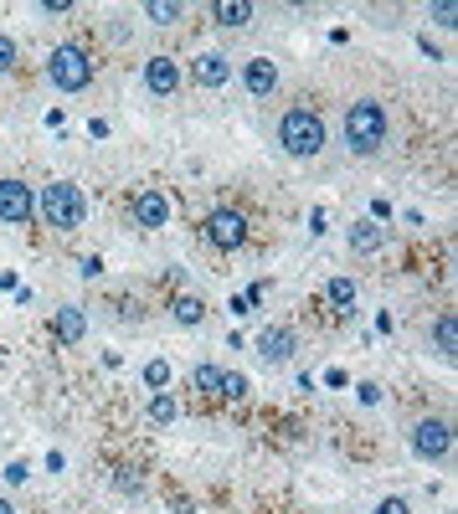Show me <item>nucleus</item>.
<instances>
[{"instance_id": "nucleus-1", "label": "nucleus", "mask_w": 458, "mask_h": 514, "mask_svg": "<svg viewBox=\"0 0 458 514\" xmlns=\"http://www.w3.org/2000/svg\"><path fill=\"white\" fill-rule=\"evenodd\" d=\"M386 134H392V119H386V108L376 98H355L345 108V144H351V155H360V160L381 155Z\"/></svg>"}, {"instance_id": "nucleus-2", "label": "nucleus", "mask_w": 458, "mask_h": 514, "mask_svg": "<svg viewBox=\"0 0 458 514\" xmlns=\"http://www.w3.org/2000/svg\"><path fill=\"white\" fill-rule=\"evenodd\" d=\"M37 216H42L47 226H57V232H78V226H83V216H88L83 185H72V181L42 185V196H37Z\"/></svg>"}, {"instance_id": "nucleus-3", "label": "nucleus", "mask_w": 458, "mask_h": 514, "mask_svg": "<svg viewBox=\"0 0 458 514\" xmlns=\"http://www.w3.org/2000/svg\"><path fill=\"white\" fill-rule=\"evenodd\" d=\"M278 144H284V155H293V160H314L325 149V119L314 108H289L278 119Z\"/></svg>"}, {"instance_id": "nucleus-4", "label": "nucleus", "mask_w": 458, "mask_h": 514, "mask_svg": "<svg viewBox=\"0 0 458 514\" xmlns=\"http://www.w3.org/2000/svg\"><path fill=\"white\" fill-rule=\"evenodd\" d=\"M47 78H52V88H63V93H83L88 82H93V62H88L83 46H57L47 57Z\"/></svg>"}, {"instance_id": "nucleus-5", "label": "nucleus", "mask_w": 458, "mask_h": 514, "mask_svg": "<svg viewBox=\"0 0 458 514\" xmlns=\"http://www.w3.org/2000/svg\"><path fill=\"white\" fill-rule=\"evenodd\" d=\"M412 452L422 463H443V458L454 452V427H448V417H422L412 427Z\"/></svg>"}, {"instance_id": "nucleus-6", "label": "nucleus", "mask_w": 458, "mask_h": 514, "mask_svg": "<svg viewBox=\"0 0 458 514\" xmlns=\"http://www.w3.org/2000/svg\"><path fill=\"white\" fill-rule=\"evenodd\" d=\"M207 242L216 247V252H237V247L248 242V216H242V211H232V206L211 211V216H207Z\"/></svg>"}, {"instance_id": "nucleus-7", "label": "nucleus", "mask_w": 458, "mask_h": 514, "mask_svg": "<svg viewBox=\"0 0 458 514\" xmlns=\"http://www.w3.org/2000/svg\"><path fill=\"white\" fill-rule=\"evenodd\" d=\"M37 216V196H31V185L16 181V175H5L0 181V222L5 226H26Z\"/></svg>"}, {"instance_id": "nucleus-8", "label": "nucleus", "mask_w": 458, "mask_h": 514, "mask_svg": "<svg viewBox=\"0 0 458 514\" xmlns=\"http://www.w3.org/2000/svg\"><path fill=\"white\" fill-rule=\"evenodd\" d=\"M252 350H258V360H268V366H284L293 350H299V334L293 329H284V324H268L258 340H252Z\"/></svg>"}, {"instance_id": "nucleus-9", "label": "nucleus", "mask_w": 458, "mask_h": 514, "mask_svg": "<svg viewBox=\"0 0 458 514\" xmlns=\"http://www.w3.org/2000/svg\"><path fill=\"white\" fill-rule=\"evenodd\" d=\"M191 78L201 82V88H227V82H232L227 52H201V57L191 62Z\"/></svg>"}, {"instance_id": "nucleus-10", "label": "nucleus", "mask_w": 458, "mask_h": 514, "mask_svg": "<svg viewBox=\"0 0 458 514\" xmlns=\"http://www.w3.org/2000/svg\"><path fill=\"white\" fill-rule=\"evenodd\" d=\"M134 222L145 226V232H160V226L170 222L165 190H140V196H134Z\"/></svg>"}, {"instance_id": "nucleus-11", "label": "nucleus", "mask_w": 458, "mask_h": 514, "mask_svg": "<svg viewBox=\"0 0 458 514\" xmlns=\"http://www.w3.org/2000/svg\"><path fill=\"white\" fill-rule=\"evenodd\" d=\"M145 88L155 93V98H170V93L181 88V67H175V57H149L145 62Z\"/></svg>"}, {"instance_id": "nucleus-12", "label": "nucleus", "mask_w": 458, "mask_h": 514, "mask_svg": "<svg viewBox=\"0 0 458 514\" xmlns=\"http://www.w3.org/2000/svg\"><path fill=\"white\" fill-rule=\"evenodd\" d=\"M381 247H386V226L376 222V216L351 222V252H355V257H376Z\"/></svg>"}, {"instance_id": "nucleus-13", "label": "nucleus", "mask_w": 458, "mask_h": 514, "mask_svg": "<svg viewBox=\"0 0 458 514\" xmlns=\"http://www.w3.org/2000/svg\"><path fill=\"white\" fill-rule=\"evenodd\" d=\"M242 82H248L252 98H268L273 88H278V62H273V57H252L248 67H242Z\"/></svg>"}, {"instance_id": "nucleus-14", "label": "nucleus", "mask_w": 458, "mask_h": 514, "mask_svg": "<svg viewBox=\"0 0 458 514\" xmlns=\"http://www.w3.org/2000/svg\"><path fill=\"white\" fill-rule=\"evenodd\" d=\"M52 334H57L63 345H78V340H83V334H88V319H83V308H78V304L57 308V314H52Z\"/></svg>"}, {"instance_id": "nucleus-15", "label": "nucleus", "mask_w": 458, "mask_h": 514, "mask_svg": "<svg viewBox=\"0 0 458 514\" xmlns=\"http://www.w3.org/2000/svg\"><path fill=\"white\" fill-rule=\"evenodd\" d=\"M175 417H181V407H175V396H170V391H155V396L145 401V422H149V427H170Z\"/></svg>"}, {"instance_id": "nucleus-16", "label": "nucleus", "mask_w": 458, "mask_h": 514, "mask_svg": "<svg viewBox=\"0 0 458 514\" xmlns=\"http://www.w3.org/2000/svg\"><path fill=\"white\" fill-rule=\"evenodd\" d=\"M211 21L237 31V26H248V21H252V5H248V0H216V5H211Z\"/></svg>"}, {"instance_id": "nucleus-17", "label": "nucleus", "mask_w": 458, "mask_h": 514, "mask_svg": "<svg viewBox=\"0 0 458 514\" xmlns=\"http://www.w3.org/2000/svg\"><path fill=\"white\" fill-rule=\"evenodd\" d=\"M325 299H330L340 314H351L355 308V278H345V273H335L330 283H325Z\"/></svg>"}, {"instance_id": "nucleus-18", "label": "nucleus", "mask_w": 458, "mask_h": 514, "mask_svg": "<svg viewBox=\"0 0 458 514\" xmlns=\"http://www.w3.org/2000/svg\"><path fill=\"white\" fill-rule=\"evenodd\" d=\"M433 345H437V355H443V360H454V355H458V324H454V314H443V319L433 324Z\"/></svg>"}, {"instance_id": "nucleus-19", "label": "nucleus", "mask_w": 458, "mask_h": 514, "mask_svg": "<svg viewBox=\"0 0 458 514\" xmlns=\"http://www.w3.org/2000/svg\"><path fill=\"white\" fill-rule=\"evenodd\" d=\"M170 314H175V324L196 329V324H201V319H207V304H201L196 293H186V299H175V308H170Z\"/></svg>"}, {"instance_id": "nucleus-20", "label": "nucleus", "mask_w": 458, "mask_h": 514, "mask_svg": "<svg viewBox=\"0 0 458 514\" xmlns=\"http://www.w3.org/2000/svg\"><path fill=\"white\" fill-rule=\"evenodd\" d=\"M181 16H186V11H181L175 0H149L145 5V21H155V26H175Z\"/></svg>"}, {"instance_id": "nucleus-21", "label": "nucleus", "mask_w": 458, "mask_h": 514, "mask_svg": "<svg viewBox=\"0 0 458 514\" xmlns=\"http://www.w3.org/2000/svg\"><path fill=\"white\" fill-rule=\"evenodd\" d=\"M216 396L242 401V396H248V375H242V370H222V386H216Z\"/></svg>"}, {"instance_id": "nucleus-22", "label": "nucleus", "mask_w": 458, "mask_h": 514, "mask_svg": "<svg viewBox=\"0 0 458 514\" xmlns=\"http://www.w3.org/2000/svg\"><path fill=\"white\" fill-rule=\"evenodd\" d=\"M191 386L201 391V396H216V386H222V370H216V366H196V370H191Z\"/></svg>"}, {"instance_id": "nucleus-23", "label": "nucleus", "mask_w": 458, "mask_h": 514, "mask_svg": "<svg viewBox=\"0 0 458 514\" xmlns=\"http://www.w3.org/2000/svg\"><path fill=\"white\" fill-rule=\"evenodd\" d=\"M114 489H119V493H140V489H145V478H140V468H119V478H114Z\"/></svg>"}, {"instance_id": "nucleus-24", "label": "nucleus", "mask_w": 458, "mask_h": 514, "mask_svg": "<svg viewBox=\"0 0 458 514\" xmlns=\"http://www.w3.org/2000/svg\"><path fill=\"white\" fill-rule=\"evenodd\" d=\"M165 381H170V366H165V360H149V366H145V386L160 391Z\"/></svg>"}, {"instance_id": "nucleus-25", "label": "nucleus", "mask_w": 458, "mask_h": 514, "mask_svg": "<svg viewBox=\"0 0 458 514\" xmlns=\"http://www.w3.org/2000/svg\"><path fill=\"white\" fill-rule=\"evenodd\" d=\"M26 478H31V463H26V458H11V463H5V484H26Z\"/></svg>"}, {"instance_id": "nucleus-26", "label": "nucleus", "mask_w": 458, "mask_h": 514, "mask_svg": "<svg viewBox=\"0 0 458 514\" xmlns=\"http://www.w3.org/2000/svg\"><path fill=\"white\" fill-rule=\"evenodd\" d=\"M11 67H16V41H11V37H0V78H5Z\"/></svg>"}, {"instance_id": "nucleus-27", "label": "nucleus", "mask_w": 458, "mask_h": 514, "mask_svg": "<svg viewBox=\"0 0 458 514\" xmlns=\"http://www.w3.org/2000/svg\"><path fill=\"white\" fill-rule=\"evenodd\" d=\"M458 11H454V0H437V5H433V21H437V26H458Z\"/></svg>"}, {"instance_id": "nucleus-28", "label": "nucleus", "mask_w": 458, "mask_h": 514, "mask_svg": "<svg viewBox=\"0 0 458 514\" xmlns=\"http://www.w3.org/2000/svg\"><path fill=\"white\" fill-rule=\"evenodd\" d=\"M355 396H360V407H376V401H381V386H376V381H360Z\"/></svg>"}, {"instance_id": "nucleus-29", "label": "nucleus", "mask_w": 458, "mask_h": 514, "mask_svg": "<svg viewBox=\"0 0 458 514\" xmlns=\"http://www.w3.org/2000/svg\"><path fill=\"white\" fill-rule=\"evenodd\" d=\"M371 514H407V499H381Z\"/></svg>"}, {"instance_id": "nucleus-30", "label": "nucleus", "mask_w": 458, "mask_h": 514, "mask_svg": "<svg viewBox=\"0 0 458 514\" xmlns=\"http://www.w3.org/2000/svg\"><path fill=\"white\" fill-rule=\"evenodd\" d=\"M42 11H47V16H67V11H72V0H42Z\"/></svg>"}, {"instance_id": "nucleus-31", "label": "nucleus", "mask_w": 458, "mask_h": 514, "mask_svg": "<svg viewBox=\"0 0 458 514\" xmlns=\"http://www.w3.org/2000/svg\"><path fill=\"white\" fill-rule=\"evenodd\" d=\"M232 314H237V319H248V314H252V299H248V293H237V299H232Z\"/></svg>"}, {"instance_id": "nucleus-32", "label": "nucleus", "mask_w": 458, "mask_h": 514, "mask_svg": "<svg viewBox=\"0 0 458 514\" xmlns=\"http://www.w3.org/2000/svg\"><path fill=\"white\" fill-rule=\"evenodd\" d=\"M104 273V257H83V278H98Z\"/></svg>"}, {"instance_id": "nucleus-33", "label": "nucleus", "mask_w": 458, "mask_h": 514, "mask_svg": "<svg viewBox=\"0 0 458 514\" xmlns=\"http://www.w3.org/2000/svg\"><path fill=\"white\" fill-rule=\"evenodd\" d=\"M0 514H16V504H11V499H0Z\"/></svg>"}]
</instances>
